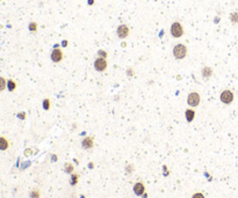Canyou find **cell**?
I'll return each instance as SVG.
<instances>
[{
	"label": "cell",
	"mask_w": 238,
	"mask_h": 198,
	"mask_svg": "<svg viewBox=\"0 0 238 198\" xmlns=\"http://www.w3.org/2000/svg\"><path fill=\"white\" fill-rule=\"evenodd\" d=\"M170 33H171L172 37H174V38H180V37L184 36L185 29H184L182 24H181L179 21H174V22L171 24V27H170Z\"/></svg>",
	"instance_id": "obj_1"
},
{
	"label": "cell",
	"mask_w": 238,
	"mask_h": 198,
	"mask_svg": "<svg viewBox=\"0 0 238 198\" xmlns=\"http://www.w3.org/2000/svg\"><path fill=\"white\" fill-rule=\"evenodd\" d=\"M172 52H173V56H174L175 59H178V60L184 59V58L187 56V46L184 45V44H181V43H179V44L174 45Z\"/></svg>",
	"instance_id": "obj_2"
},
{
	"label": "cell",
	"mask_w": 238,
	"mask_h": 198,
	"mask_svg": "<svg viewBox=\"0 0 238 198\" xmlns=\"http://www.w3.org/2000/svg\"><path fill=\"white\" fill-rule=\"evenodd\" d=\"M234 99H235V95L229 89H224L222 93H221V96H220V100L222 103L224 104H231L234 102Z\"/></svg>",
	"instance_id": "obj_3"
},
{
	"label": "cell",
	"mask_w": 238,
	"mask_h": 198,
	"mask_svg": "<svg viewBox=\"0 0 238 198\" xmlns=\"http://www.w3.org/2000/svg\"><path fill=\"white\" fill-rule=\"evenodd\" d=\"M200 101H201L200 94L196 92H192L187 96V104L189 107H198L200 104Z\"/></svg>",
	"instance_id": "obj_4"
},
{
	"label": "cell",
	"mask_w": 238,
	"mask_h": 198,
	"mask_svg": "<svg viewBox=\"0 0 238 198\" xmlns=\"http://www.w3.org/2000/svg\"><path fill=\"white\" fill-rule=\"evenodd\" d=\"M108 64H107V60L106 58H101V57H98L94 62V69L95 71L98 72H104L106 69H107Z\"/></svg>",
	"instance_id": "obj_5"
},
{
	"label": "cell",
	"mask_w": 238,
	"mask_h": 198,
	"mask_svg": "<svg viewBox=\"0 0 238 198\" xmlns=\"http://www.w3.org/2000/svg\"><path fill=\"white\" fill-rule=\"evenodd\" d=\"M116 34H118V37L121 38V39H124L129 36L130 34V29L127 24H120L116 29Z\"/></svg>",
	"instance_id": "obj_6"
},
{
	"label": "cell",
	"mask_w": 238,
	"mask_h": 198,
	"mask_svg": "<svg viewBox=\"0 0 238 198\" xmlns=\"http://www.w3.org/2000/svg\"><path fill=\"white\" fill-rule=\"evenodd\" d=\"M63 58H64V55H63V51L61 49H54L52 50V52H51V60L52 62L59 63Z\"/></svg>",
	"instance_id": "obj_7"
},
{
	"label": "cell",
	"mask_w": 238,
	"mask_h": 198,
	"mask_svg": "<svg viewBox=\"0 0 238 198\" xmlns=\"http://www.w3.org/2000/svg\"><path fill=\"white\" fill-rule=\"evenodd\" d=\"M93 145H94V139H93V137H86V138L83 140V143H81V146H83V148H85V150L92 148Z\"/></svg>",
	"instance_id": "obj_8"
},
{
	"label": "cell",
	"mask_w": 238,
	"mask_h": 198,
	"mask_svg": "<svg viewBox=\"0 0 238 198\" xmlns=\"http://www.w3.org/2000/svg\"><path fill=\"white\" fill-rule=\"evenodd\" d=\"M144 190H145V187L142 182H137L135 186H134V192L137 195V196H142L144 194Z\"/></svg>",
	"instance_id": "obj_9"
},
{
	"label": "cell",
	"mask_w": 238,
	"mask_h": 198,
	"mask_svg": "<svg viewBox=\"0 0 238 198\" xmlns=\"http://www.w3.org/2000/svg\"><path fill=\"white\" fill-rule=\"evenodd\" d=\"M213 74H214V71H213V69L209 67V66H205V67L201 70V75H202V78H205V79H209Z\"/></svg>",
	"instance_id": "obj_10"
},
{
	"label": "cell",
	"mask_w": 238,
	"mask_h": 198,
	"mask_svg": "<svg viewBox=\"0 0 238 198\" xmlns=\"http://www.w3.org/2000/svg\"><path fill=\"white\" fill-rule=\"evenodd\" d=\"M185 116H186L187 122H192V120L194 119V117H195V112H194V110H192V109H187Z\"/></svg>",
	"instance_id": "obj_11"
},
{
	"label": "cell",
	"mask_w": 238,
	"mask_h": 198,
	"mask_svg": "<svg viewBox=\"0 0 238 198\" xmlns=\"http://www.w3.org/2000/svg\"><path fill=\"white\" fill-rule=\"evenodd\" d=\"M7 148H8V141H7V139L3 138V137H0V150H1V151H5V150H7Z\"/></svg>",
	"instance_id": "obj_12"
},
{
	"label": "cell",
	"mask_w": 238,
	"mask_h": 198,
	"mask_svg": "<svg viewBox=\"0 0 238 198\" xmlns=\"http://www.w3.org/2000/svg\"><path fill=\"white\" fill-rule=\"evenodd\" d=\"M229 20L232 24H238V12H232L229 16Z\"/></svg>",
	"instance_id": "obj_13"
},
{
	"label": "cell",
	"mask_w": 238,
	"mask_h": 198,
	"mask_svg": "<svg viewBox=\"0 0 238 198\" xmlns=\"http://www.w3.org/2000/svg\"><path fill=\"white\" fill-rule=\"evenodd\" d=\"M64 170H65V173H68V174H72L73 173V165H71V163H65V167H64Z\"/></svg>",
	"instance_id": "obj_14"
},
{
	"label": "cell",
	"mask_w": 238,
	"mask_h": 198,
	"mask_svg": "<svg viewBox=\"0 0 238 198\" xmlns=\"http://www.w3.org/2000/svg\"><path fill=\"white\" fill-rule=\"evenodd\" d=\"M28 28H29V30H30L31 33H35V31H37L38 26H37V23H36V22H30V23H29V26H28Z\"/></svg>",
	"instance_id": "obj_15"
},
{
	"label": "cell",
	"mask_w": 238,
	"mask_h": 198,
	"mask_svg": "<svg viewBox=\"0 0 238 198\" xmlns=\"http://www.w3.org/2000/svg\"><path fill=\"white\" fill-rule=\"evenodd\" d=\"M6 86H7V82H6L5 78L0 77V92H2V91L6 88Z\"/></svg>",
	"instance_id": "obj_16"
},
{
	"label": "cell",
	"mask_w": 238,
	"mask_h": 198,
	"mask_svg": "<svg viewBox=\"0 0 238 198\" xmlns=\"http://www.w3.org/2000/svg\"><path fill=\"white\" fill-rule=\"evenodd\" d=\"M30 198H40V191L37 189H34L31 192H30Z\"/></svg>",
	"instance_id": "obj_17"
},
{
	"label": "cell",
	"mask_w": 238,
	"mask_h": 198,
	"mask_svg": "<svg viewBox=\"0 0 238 198\" xmlns=\"http://www.w3.org/2000/svg\"><path fill=\"white\" fill-rule=\"evenodd\" d=\"M78 175L77 174H72V176H71V184L72 186H76L77 184V182H78Z\"/></svg>",
	"instance_id": "obj_18"
},
{
	"label": "cell",
	"mask_w": 238,
	"mask_h": 198,
	"mask_svg": "<svg viewBox=\"0 0 238 198\" xmlns=\"http://www.w3.org/2000/svg\"><path fill=\"white\" fill-rule=\"evenodd\" d=\"M7 85H8V89H9V91H13V89H15V82H14L13 80H9Z\"/></svg>",
	"instance_id": "obj_19"
},
{
	"label": "cell",
	"mask_w": 238,
	"mask_h": 198,
	"mask_svg": "<svg viewBox=\"0 0 238 198\" xmlns=\"http://www.w3.org/2000/svg\"><path fill=\"white\" fill-rule=\"evenodd\" d=\"M43 108H44L45 110H48V109L50 108V101H49L48 99L43 101Z\"/></svg>",
	"instance_id": "obj_20"
},
{
	"label": "cell",
	"mask_w": 238,
	"mask_h": 198,
	"mask_svg": "<svg viewBox=\"0 0 238 198\" xmlns=\"http://www.w3.org/2000/svg\"><path fill=\"white\" fill-rule=\"evenodd\" d=\"M98 55H99V57H101V58H107V52L104 51V50H100V51L98 52Z\"/></svg>",
	"instance_id": "obj_21"
},
{
	"label": "cell",
	"mask_w": 238,
	"mask_h": 198,
	"mask_svg": "<svg viewBox=\"0 0 238 198\" xmlns=\"http://www.w3.org/2000/svg\"><path fill=\"white\" fill-rule=\"evenodd\" d=\"M192 198H205V195L201 194V192H196V194H194L192 196Z\"/></svg>",
	"instance_id": "obj_22"
},
{
	"label": "cell",
	"mask_w": 238,
	"mask_h": 198,
	"mask_svg": "<svg viewBox=\"0 0 238 198\" xmlns=\"http://www.w3.org/2000/svg\"><path fill=\"white\" fill-rule=\"evenodd\" d=\"M127 74H128L129 77H132V75H134V71H132V69H129V70L127 71Z\"/></svg>",
	"instance_id": "obj_23"
},
{
	"label": "cell",
	"mask_w": 238,
	"mask_h": 198,
	"mask_svg": "<svg viewBox=\"0 0 238 198\" xmlns=\"http://www.w3.org/2000/svg\"><path fill=\"white\" fill-rule=\"evenodd\" d=\"M68 45V41H63L62 42V46H66Z\"/></svg>",
	"instance_id": "obj_24"
},
{
	"label": "cell",
	"mask_w": 238,
	"mask_h": 198,
	"mask_svg": "<svg viewBox=\"0 0 238 198\" xmlns=\"http://www.w3.org/2000/svg\"><path fill=\"white\" fill-rule=\"evenodd\" d=\"M93 3H94V0H88V5H90V6H92Z\"/></svg>",
	"instance_id": "obj_25"
},
{
	"label": "cell",
	"mask_w": 238,
	"mask_h": 198,
	"mask_svg": "<svg viewBox=\"0 0 238 198\" xmlns=\"http://www.w3.org/2000/svg\"><path fill=\"white\" fill-rule=\"evenodd\" d=\"M220 22V17H215V23H219Z\"/></svg>",
	"instance_id": "obj_26"
}]
</instances>
